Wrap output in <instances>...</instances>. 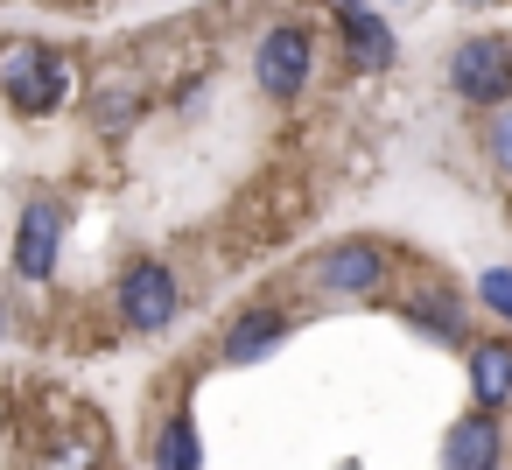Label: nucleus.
<instances>
[{"label":"nucleus","instance_id":"f257e3e1","mask_svg":"<svg viewBox=\"0 0 512 470\" xmlns=\"http://www.w3.org/2000/svg\"><path fill=\"white\" fill-rule=\"evenodd\" d=\"M0 99H8L15 120L64 113V99H71V57L57 43H36V36L0 43Z\"/></svg>","mask_w":512,"mask_h":470},{"label":"nucleus","instance_id":"f03ea898","mask_svg":"<svg viewBox=\"0 0 512 470\" xmlns=\"http://www.w3.org/2000/svg\"><path fill=\"white\" fill-rule=\"evenodd\" d=\"M113 316H120V330H134V337H162V330L183 316V281H176V267H169L162 253L120 260V274H113Z\"/></svg>","mask_w":512,"mask_h":470},{"label":"nucleus","instance_id":"7ed1b4c3","mask_svg":"<svg viewBox=\"0 0 512 470\" xmlns=\"http://www.w3.org/2000/svg\"><path fill=\"white\" fill-rule=\"evenodd\" d=\"M449 99L470 106V113H498L512 106V43L505 36H463L449 50Z\"/></svg>","mask_w":512,"mask_h":470},{"label":"nucleus","instance_id":"20e7f679","mask_svg":"<svg viewBox=\"0 0 512 470\" xmlns=\"http://www.w3.org/2000/svg\"><path fill=\"white\" fill-rule=\"evenodd\" d=\"M309 78H316V29L309 22H274L253 43V85H260V99L295 106L309 92Z\"/></svg>","mask_w":512,"mask_h":470},{"label":"nucleus","instance_id":"39448f33","mask_svg":"<svg viewBox=\"0 0 512 470\" xmlns=\"http://www.w3.org/2000/svg\"><path fill=\"white\" fill-rule=\"evenodd\" d=\"M309 281L330 302H372L393 281V246H379V239H337V246H323L309 260Z\"/></svg>","mask_w":512,"mask_h":470},{"label":"nucleus","instance_id":"423d86ee","mask_svg":"<svg viewBox=\"0 0 512 470\" xmlns=\"http://www.w3.org/2000/svg\"><path fill=\"white\" fill-rule=\"evenodd\" d=\"M64 232H71L64 204H57V197H29V204H22V218H15V253H8L15 281L50 288V281H57V267H64Z\"/></svg>","mask_w":512,"mask_h":470},{"label":"nucleus","instance_id":"0eeeda50","mask_svg":"<svg viewBox=\"0 0 512 470\" xmlns=\"http://www.w3.org/2000/svg\"><path fill=\"white\" fill-rule=\"evenodd\" d=\"M288 330H295L288 309H274V302H246V309L218 330V365H267V358L288 344Z\"/></svg>","mask_w":512,"mask_h":470},{"label":"nucleus","instance_id":"6e6552de","mask_svg":"<svg viewBox=\"0 0 512 470\" xmlns=\"http://www.w3.org/2000/svg\"><path fill=\"white\" fill-rule=\"evenodd\" d=\"M400 316H407V330L414 337H428V344H449V351H470L477 337H470V302L442 281V288H414L407 302H400Z\"/></svg>","mask_w":512,"mask_h":470},{"label":"nucleus","instance_id":"1a4fd4ad","mask_svg":"<svg viewBox=\"0 0 512 470\" xmlns=\"http://www.w3.org/2000/svg\"><path fill=\"white\" fill-rule=\"evenodd\" d=\"M442 470H505V414H456L442 428Z\"/></svg>","mask_w":512,"mask_h":470},{"label":"nucleus","instance_id":"9d476101","mask_svg":"<svg viewBox=\"0 0 512 470\" xmlns=\"http://www.w3.org/2000/svg\"><path fill=\"white\" fill-rule=\"evenodd\" d=\"M337 36H344V64H351L358 78H386V71L400 64V36H393V22H386V15H372V8L344 15V22H337Z\"/></svg>","mask_w":512,"mask_h":470},{"label":"nucleus","instance_id":"9b49d317","mask_svg":"<svg viewBox=\"0 0 512 470\" xmlns=\"http://www.w3.org/2000/svg\"><path fill=\"white\" fill-rule=\"evenodd\" d=\"M463 365H470V400L484 414H505L512 407V337H477Z\"/></svg>","mask_w":512,"mask_h":470},{"label":"nucleus","instance_id":"f8f14e48","mask_svg":"<svg viewBox=\"0 0 512 470\" xmlns=\"http://www.w3.org/2000/svg\"><path fill=\"white\" fill-rule=\"evenodd\" d=\"M155 470H204V435L190 407H169L155 428Z\"/></svg>","mask_w":512,"mask_h":470},{"label":"nucleus","instance_id":"ddd939ff","mask_svg":"<svg viewBox=\"0 0 512 470\" xmlns=\"http://www.w3.org/2000/svg\"><path fill=\"white\" fill-rule=\"evenodd\" d=\"M141 92L134 85H113V92H99V106H92V120H99V134H127L134 120H141Z\"/></svg>","mask_w":512,"mask_h":470},{"label":"nucleus","instance_id":"4468645a","mask_svg":"<svg viewBox=\"0 0 512 470\" xmlns=\"http://www.w3.org/2000/svg\"><path fill=\"white\" fill-rule=\"evenodd\" d=\"M484 162H491L498 176H512V106H498V113L484 120Z\"/></svg>","mask_w":512,"mask_h":470},{"label":"nucleus","instance_id":"2eb2a0df","mask_svg":"<svg viewBox=\"0 0 512 470\" xmlns=\"http://www.w3.org/2000/svg\"><path fill=\"white\" fill-rule=\"evenodd\" d=\"M477 302H484L498 323H512V267H491V274L477 281Z\"/></svg>","mask_w":512,"mask_h":470},{"label":"nucleus","instance_id":"dca6fc26","mask_svg":"<svg viewBox=\"0 0 512 470\" xmlns=\"http://www.w3.org/2000/svg\"><path fill=\"white\" fill-rule=\"evenodd\" d=\"M330 8H337V15H358V8H365V0H330Z\"/></svg>","mask_w":512,"mask_h":470},{"label":"nucleus","instance_id":"f3484780","mask_svg":"<svg viewBox=\"0 0 512 470\" xmlns=\"http://www.w3.org/2000/svg\"><path fill=\"white\" fill-rule=\"evenodd\" d=\"M456 8H505V0H456Z\"/></svg>","mask_w":512,"mask_h":470},{"label":"nucleus","instance_id":"a211bd4d","mask_svg":"<svg viewBox=\"0 0 512 470\" xmlns=\"http://www.w3.org/2000/svg\"><path fill=\"white\" fill-rule=\"evenodd\" d=\"M0 337H8V302H0Z\"/></svg>","mask_w":512,"mask_h":470},{"label":"nucleus","instance_id":"6ab92c4d","mask_svg":"<svg viewBox=\"0 0 512 470\" xmlns=\"http://www.w3.org/2000/svg\"><path fill=\"white\" fill-rule=\"evenodd\" d=\"M0 421H8V400H0Z\"/></svg>","mask_w":512,"mask_h":470}]
</instances>
